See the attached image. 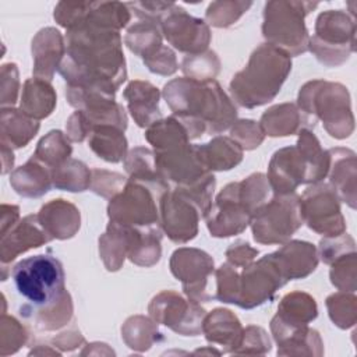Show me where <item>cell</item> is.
<instances>
[{
    "mask_svg": "<svg viewBox=\"0 0 357 357\" xmlns=\"http://www.w3.org/2000/svg\"><path fill=\"white\" fill-rule=\"evenodd\" d=\"M66 46L59 73L67 85L99 86L116 92L127 79L120 31L82 20L67 29Z\"/></svg>",
    "mask_w": 357,
    "mask_h": 357,
    "instance_id": "1",
    "label": "cell"
},
{
    "mask_svg": "<svg viewBox=\"0 0 357 357\" xmlns=\"http://www.w3.org/2000/svg\"><path fill=\"white\" fill-rule=\"evenodd\" d=\"M163 98L190 139L223 132L237 120L234 103L216 79L174 78L163 86Z\"/></svg>",
    "mask_w": 357,
    "mask_h": 357,
    "instance_id": "2",
    "label": "cell"
},
{
    "mask_svg": "<svg viewBox=\"0 0 357 357\" xmlns=\"http://www.w3.org/2000/svg\"><path fill=\"white\" fill-rule=\"evenodd\" d=\"M290 71L291 57L273 45L262 43L230 81L231 100L245 109L266 105L280 92Z\"/></svg>",
    "mask_w": 357,
    "mask_h": 357,
    "instance_id": "3",
    "label": "cell"
},
{
    "mask_svg": "<svg viewBox=\"0 0 357 357\" xmlns=\"http://www.w3.org/2000/svg\"><path fill=\"white\" fill-rule=\"evenodd\" d=\"M305 114L321 120L325 131L336 139H344L354 131L350 93L339 82L312 79L305 82L296 103Z\"/></svg>",
    "mask_w": 357,
    "mask_h": 357,
    "instance_id": "4",
    "label": "cell"
},
{
    "mask_svg": "<svg viewBox=\"0 0 357 357\" xmlns=\"http://www.w3.org/2000/svg\"><path fill=\"white\" fill-rule=\"evenodd\" d=\"M318 7L312 1L273 0L264 7L262 35L266 43L273 45L290 57L308 52V31L305 17Z\"/></svg>",
    "mask_w": 357,
    "mask_h": 357,
    "instance_id": "5",
    "label": "cell"
},
{
    "mask_svg": "<svg viewBox=\"0 0 357 357\" xmlns=\"http://www.w3.org/2000/svg\"><path fill=\"white\" fill-rule=\"evenodd\" d=\"M308 50L326 67L344 64L356 50V17L343 10L322 11L315 20Z\"/></svg>",
    "mask_w": 357,
    "mask_h": 357,
    "instance_id": "6",
    "label": "cell"
},
{
    "mask_svg": "<svg viewBox=\"0 0 357 357\" xmlns=\"http://www.w3.org/2000/svg\"><path fill=\"white\" fill-rule=\"evenodd\" d=\"M13 279L18 293L31 307H43L54 301L64 290V269L52 255L28 257L13 268Z\"/></svg>",
    "mask_w": 357,
    "mask_h": 357,
    "instance_id": "7",
    "label": "cell"
},
{
    "mask_svg": "<svg viewBox=\"0 0 357 357\" xmlns=\"http://www.w3.org/2000/svg\"><path fill=\"white\" fill-rule=\"evenodd\" d=\"M169 190L128 178L124 188L109 201V220L132 227L160 226L159 199Z\"/></svg>",
    "mask_w": 357,
    "mask_h": 357,
    "instance_id": "8",
    "label": "cell"
},
{
    "mask_svg": "<svg viewBox=\"0 0 357 357\" xmlns=\"http://www.w3.org/2000/svg\"><path fill=\"white\" fill-rule=\"evenodd\" d=\"M298 195H275L255 211L251 219L252 237L259 244H284L301 227Z\"/></svg>",
    "mask_w": 357,
    "mask_h": 357,
    "instance_id": "9",
    "label": "cell"
},
{
    "mask_svg": "<svg viewBox=\"0 0 357 357\" xmlns=\"http://www.w3.org/2000/svg\"><path fill=\"white\" fill-rule=\"evenodd\" d=\"M303 222L324 237H336L346 231L340 199L329 183L311 184L298 197Z\"/></svg>",
    "mask_w": 357,
    "mask_h": 357,
    "instance_id": "10",
    "label": "cell"
},
{
    "mask_svg": "<svg viewBox=\"0 0 357 357\" xmlns=\"http://www.w3.org/2000/svg\"><path fill=\"white\" fill-rule=\"evenodd\" d=\"M289 282L275 252L266 254L257 262L241 268L240 294L236 305L251 310L271 301L276 290Z\"/></svg>",
    "mask_w": 357,
    "mask_h": 357,
    "instance_id": "11",
    "label": "cell"
},
{
    "mask_svg": "<svg viewBox=\"0 0 357 357\" xmlns=\"http://www.w3.org/2000/svg\"><path fill=\"white\" fill-rule=\"evenodd\" d=\"M148 312L156 324L165 325L181 336L201 335L206 315V311L199 303L187 300L174 290L158 293L151 300Z\"/></svg>",
    "mask_w": 357,
    "mask_h": 357,
    "instance_id": "12",
    "label": "cell"
},
{
    "mask_svg": "<svg viewBox=\"0 0 357 357\" xmlns=\"http://www.w3.org/2000/svg\"><path fill=\"white\" fill-rule=\"evenodd\" d=\"M170 272L181 282L185 296L197 303H208L215 298L208 293V280L215 272L213 258L199 248L181 247L170 257Z\"/></svg>",
    "mask_w": 357,
    "mask_h": 357,
    "instance_id": "13",
    "label": "cell"
},
{
    "mask_svg": "<svg viewBox=\"0 0 357 357\" xmlns=\"http://www.w3.org/2000/svg\"><path fill=\"white\" fill-rule=\"evenodd\" d=\"M158 25L166 40L178 52L198 54L208 50L212 38L208 24L190 15L178 4L172 3L159 18Z\"/></svg>",
    "mask_w": 357,
    "mask_h": 357,
    "instance_id": "14",
    "label": "cell"
},
{
    "mask_svg": "<svg viewBox=\"0 0 357 357\" xmlns=\"http://www.w3.org/2000/svg\"><path fill=\"white\" fill-rule=\"evenodd\" d=\"M202 218L197 205L180 191L170 188L159 199V223L166 236L176 244H184L198 234Z\"/></svg>",
    "mask_w": 357,
    "mask_h": 357,
    "instance_id": "15",
    "label": "cell"
},
{
    "mask_svg": "<svg viewBox=\"0 0 357 357\" xmlns=\"http://www.w3.org/2000/svg\"><path fill=\"white\" fill-rule=\"evenodd\" d=\"M252 213L238 197V181L229 183L216 195L208 215L206 227L212 237H231L240 234L251 223Z\"/></svg>",
    "mask_w": 357,
    "mask_h": 357,
    "instance_id": "16",
    "label": "cell"
},
{
    "mask_svg": "<svg viewBox=\"0 0 357 357\" xmlns=\"http://www.w3.org/2000/svg\"><path fill=\"white\" fill-rule=\"evenodd\" d=\"M266 178L275 195L293 194L305 183V162L297 145L280 148L272 155Z\"/></svg>",
    "mask_w": 357,
    "mask_h": 357,
    "instance_id": "17",
    "label": "cell"
},
{
    "mask_svg": "<svg viewBox=\"0 0 357 357\" xmlns=\"http://www.w3.org/2000/svg\"><path fill=\"white\" fill-rule=\"evenodd\" d=\"M318 315L317 301L305 291H291L283 296L278 312L271 321V332L278 342L284 335L303 326H308Z\"/></svg>",
    "mask_w": 357,
    "mask_h": 357,
    "instance_id": "18",
    "label": "cell"
},
{
    "mask_svg": "<svg viewBox=\"0 0 357 357\" xmlns=\"http://www.w3.org/2000/svg\"><path fill=\"white\" fill-rule=\"evenodd\" d=\"M144 227H132L109 220L106 231L99 237V255L107 271H119L126 258L138 245Z\"/></svg>",
    "mask_w": 357,
    "mask_h": 357,
    "instance_id": "19",
    "label": "cell"
},
{
    "mask_svg": "<svg viewBox=\"0 0 357 357\" xmlns=\"http://www.w3.org/2000/svg\"><path fill=\"white\" fill-rule=\"evenodd\" d=\"M50 240V236L39 223L38 215H28L22 218L0 238L1 265L13 262L25 251L38 248Z\"/></svg>",
    "mask_w": 357,
    "mask_h": 357,
    "instance_id": "20",
    "label": "cell"
},
{
    "mask_svg": "<svg viewBox=\"0 0 357 357\" xmlns=\"http://www.w3.org/2000/svg\"><path fill=\"white\" fill-rule=\"evenodd\" d=\"M31 49L33 60V77L50 82L67 52L63 35L53 26L42 28L33 36Z\"/></svg>",
    "mask_w": 357,
    "mask_h": 357,
    "instance_id": "21",
    "label": "cell"
},
{
    "mask_svg": "<svg viewBox=\"0 0 357 357\" xmlns=\"http://www.w3.org/2000/svg\"><path fill=\"white\" fill-rule=\"evenodd\" d=\"M317 120L305 114L296 103L286 102L275 105L264 112L259 126L268 137H289L298 134L303 128L312 130Z\"/></svg>",
    "mask_w": 357,
    "mask_h": 357,
    "instance_id": "22",
    "label": "cell"
},
{
    "mask_svg": "<svg viewBox=\"0 0 357 357\" xmlns=\"http://www.w3.org/2000/svg\"><path fill=\"white\" fill-rule=\"evenodd\" d=\"M331 155L329 166V185L335 190L339 199L346 202L351 209H356L357 194H356V180H357V163L356 153L349 148H331L328 149Z\"/></svg>",
    "mask_w": 357,
    "mask_h": 357,
    "instance_id": "23",
    "label": "cell"
},
{
    "mask_svg": "<svg viewBox=\"0 0 357 357\" xmlns=\"http://www.w3.org/2000/svg\"><path fill=\"white\" fill-rule=\"evenodd\" d=\"M39 223L52 240H68L74 237L81 227L79 209L63 199H52L36 213Z\"/></svg>",
    "mask_w": 357,
    "mask_h": 357,
    "instance_id": "24",
    "label": "cell"
},
{
    "mask_svg": "<svg viewBox=\"0 0 357 357\" xmlns=\"http://www.w3.org/2000/svg\"><path fill=\"white\" fill-rule=\"evenodd\" d=\"M127 107L138 127L148 128L162 119L159 109L160 91L149 81L134 79L123 92Z\"/></svg>",
    "mask_w": 357,
    "mask_h": 357,
    "instance_id": "25",
    "label": "cell"
},
{
    "mask_svg": "<svg viewBox=\"0 0 357 357\" xmlns=\"http://www.w3.org/2000/svg\"><path fill=\"white\" fill-rule=\"evenodd\" d=\"M243 326L234 312L227 308H215L206 312L202 324V333L212 344L223 347L222 353H230L237 349L243 336Z\"/></svg>",
    "mask_w": 357,
    "mask_h": 357,
    "instance_id": "26",
    "label": "cell"
},
{
    "mask_svg": "<svg viewBox=\"0 0 357 357\" xmlns=\"http://www.w3.org/2000/svg\"><path fill=\"white\" fill-rule=\"evenodd\" d=\"M275 255L289 280L304 279L318 266V250L314 244L301 240H289Z\"/></svg>",
    "mask_w": 357,
    "mask_h": 357,
    "instance_id": "27",
    "label": "cell"
},
{
    "mask_svg": "<svg viewBox=\"0 0 357 357\" xmlns=\"http://www.w3.org/2000/svg\"><path fill=\"white\" fill-rule=\"evenodd\" d=\"M10 184L21 197L39 198L53 187L50 167L32 156L25 165L11 172Z\"/></svg>",
    "mask_w": 357,
    "mask_h": 357,
    "instance_id": "28",
    "label": "cell"
},
{
    "mask_svg": "<svg viewBox=\"0 0 357 357\" xmlns=\"http://www.w3.org/2000/svg\"><path fill=\"white\" fill-rule=\"evenodd\" d=\"M21 315L31 319L39 331H56L67 325L74 312L71 294L64 290L54 301L43 307L24 305Z\"/></svg>",
    "mask_w": 357,
    "mask_h": 357,
    "instance_id": "29",
    "label": "cell"
},
{
    "mask_svg": "<svg viewBox=\"0 0 357 357\" xmlns=\"http://www.w3.org/2000/svg\"><path fill=\"white\" fill-rule=\"evenodd\" d=\"M39 121L25 114L21 109L1 107L0 138L1 144L11 149L26 146V144L38 134Z\"/></svg>",
    "mask_w": 357,
    "mask_h": 357,
    "instance_id": "30",
    "label": "cell"
},
{
    "mask_svg": "<svg viewBox=\"0 0 357 357\" xmlns=\"http://www.w3.org/2000/svg\"><path fill=\"white\" fill-rule=\"evenodd\" d=\"M202 165L209 172H226L243 160L241 146L230 137L218 135L204 145H195Z\"/></svg>",
    "mask_w": 357,
    "mask_h": 357,
    "instance_id": "31",
    "label": "cell"
},
{
    "mask_svg": "<svg viewBox=\"0 0 357 357\" xmlns=\"http://www.w3.org/2000/svg\"><path fill=\"white\" fill-rule=\"evenodd\" d=\"M57 103L52 84L42 78H28L22 85L20 109L35 120L49 117Z\"/></svg>",
    "mask_w": 357,
    "mask_h": 357,
    "instance_id": "32",
    "label": "cell"
},
{
    "mask_svg": "<svg viewBox=\"0 0 357 357\" xmlns=\"http://www.w3.org/2000/svg\"><path fill=\"white\" fill-rule=\"evenodd\" d=\"M297 148L300 149L305 162V183L315 184L321 183L329 172L331 155L321 146L319 139L315 137L312 130L303 128L298 132Z\"/></svg>",
    "mask_w": 357,
    "mask_h": 357,
    "instance_id": "33",
    "label": "cell"
},
{
    "mask_svg": "<svg viewBox=\"0 0 357 357\" xmlns=\"http://www.w3.org/2000/svg\"><path fill=\"white\" fill-rule=\"evenodd\" d=\"M88 146L100 159L119 163L127 156V138L124 131L114 126H96L88 137Z\"/></svg>",
    "mask_w": 357,
    "mask_h": 357,
    "instance_id": "34",
    "label": "cell"
},
{
    "mask_svg": "<svg viewBox=\"0 0 357 357\" xmlns=\"http://www.w3.org/2000/svg\"><path fill=\"white\" fill-rule=\"evenodd\" d=\"M124 169L130 180L170 188L169 183L159 174L155 165V153L149 148L137 146L131 149L124 159Z\"/></svg>",
    "mask_w": 357,
    "mask_h": 357,
    "instance_id": "35",
    "label": "cell"
},
{
    "mask_svg": "<svg viewBox=\"0 0 357 357\" xmlns=\"http://www.w3.org/2000/svg\"><path fill=\"white\" fill-rule=\"evenodd\" d=\"M121 337L124 343L135 351H146L155 343L162 340L158 324L145 315H132L121 326Z\"/></svg>",
    "mask_w": 357,
    "mask_h": 357,
    "instance_id": "36",
    "label": "cell"
},
{
    "mask_svg": "<svg viewBox=\"0 0 357 357\" xmlns=\"http://www.w3.org/2000/svg\"><path fill=\"white\" fill-rule=\"evenodd\" d=\"M53 187L70 192H82L91 187L92 172L89 167L78 160L68 158L63 163L50 169Z\"/></svg>",
    "mask_w": 357,
    "mask_h": 357,
    "instance_id": "37",
    "label": "cell"
},
{
    "mask_svg": "<svg viewBox=\"0 0 357 357\" xmlns=\"http://www.w3.org/2000/svg\"><path fill=\"white\" fill-rule=\"evenodd\" d=\"M162 38L163 35L158 24L139 20L127 29L124 35V43L130 52L139 56L141 59H145L163 46Z\"/></svg>",
    "mask_w": 357,
    "mask_h": 357,
    "instance_id": "38",
    "label": "cell"
},
{
    "mask_svg": "<svg viewBox=\"0 0 357 357\" xmlns=\"http://www.w3.org/2000/svg\"><path fill=\"white\" fill-rule=\"evenodd\" d=\"M278 344V356H322L324 343L318 331L308 326L298 328L280 340Z\"/></svg>",
    "mask_w": 357,
    "mask_h": 357,
    "instance_id": "39",
    "label": "cell"
},
{
    "mask_svg": "<svg viewBox=\"0 0 357 357\" xmlns=\"http://www.w3.org/2000/svg\"><path fill=\"white\" fill-rule=\"evenodd\" d=\"M73 153V146L68 137L60 130L49 131L36 145L33 158L53 169L67 160Z\"/></svg>",
    "mask_w": 357,
    "mask_h": 357,
    "instance_id": "40",
    "label": "cell"
},
{
    "mask_svg": "<svg viewBox=\"0 0 357 357\" xmlns=\"http://www.w3.org/2000/svg\"><path fill=\"white\" fill-rule=\"evenodd\" d=\"M326 308L331 321L340 329L354 326L357 321V298L354 293L337 291L326 298Z\"/></svg>",
    "mask_w": 357,
    "mask_h": 357,
    "instance_id": "41",
    "label": "cell"
},
{
    "mask_svg": "<svg viewBox=\"0 0 357 357\" xmlns=\"http://www.w3.org/2000/svg\"><path fill=\"white\" fill-rule=\"evenodd\" d=\"M181 71L185 77L198 81L215 79L220 71V60L213 50H205L198 54H187L183 59Z\"/></svg>",
    "mask_w": 357,
    "mask_h": 357,
    "instance_id": "42",
    "label": "cell"
},
{
    "mask_svg": "<svg viewBox=\"0 0 357 357\" xmlns=\"http://www.w3.org/2000/svg\"><path fill=\"white\" fill-rule=\"evenodd\" d=\"M160 240H162L160 226L145 227L142 231L139 244L128 255V259L138 266H145V268L153 266L155 264L159 262L162 255Z\"/></svg>",
    "mask_w": 357,
    "mask_h": 357,
    "instance_id": "43",
    "label": "cell"
},
{
    "mask_svg": "<svg viewBox=\"0 0 357 357\" xmlns=\"http://www.w3.org/2000/svg\"><path fill=\"white\" fill-rule=\"evenodd\" d=\"M252 1H238V0H223L213 1L208 6L205 13V20L209 25L216 28H227L233 25L238 18L248 11Z\"/></svg>",
    "mask_w": 357,
    "mask_h": 357,
    "instance_id": "44",
    "label": "cell"
},
{
    "mask_svg": "<svg viewBox=\"0 0 357 357\" xmlns=\"http://www.w3.org/2000/svg\"><path fill=\"white\" fill-rule=\"evenodd\" d=\"M269 190L271 187L264 173H252L247 178L238 181L240 201L252 215L268 201Z\"/></svg>",
    "mask_w": 357,
    "mask_h": 357,
    "instance_id": "45",
    "label": "cell"
},
{
    "mask_svg": "<svg viewBox=\"0 0 357 357\" xmlns=\"http://www.w3.org/2000/svg\"><path fill=\"white\" fill-rule=\"evenodd\" d=\"M357 254H344L331 264V283L340 291L354 293L357 287Z\"/></svg>",
    "mask_w": 357,
    "mask_h": 357,
    "instance_id": "46",
    "label": "cell"
},
{
    "mask_svg": "<svg viewBox=\"0 0 357 357\" xmlns=\"http://www.w3.org/2000/svg\"><path fill=\"white\" fill-rule=\"evenodd\" d=\"M28 340V332L22 324L14 318L1 314L0 319V356H8L17 353Z\"/></svg>",
    "mask_w": 357,
    "mask_h": 357,
    "instance_id": "47",
    "label": "cell"
},
{
    "mask_svg": "<svg viewBox=\"0 0 357 357\" xmlns=\"http://www.w3.org/2000/svg\"><path fill=\"white\" fill-rule=\"evenodd\" d=\"M216 294L215 298L227 303L237 304L240 294V271L229 262L222 264L216 271Z\"/></svg>",
    "mask_w": 357,
    "mask_h": 357,
    "instance_id": "48",
    "label": "cell"
},
{
    "mask_svg": "<svg viewBox=\"0 0 357 357\" xmlns=\"http://www.w3.org/2000/svg\"><path fill=\"white\" fill-rule=\"evenodd\" d=\"M91 172L92 178L89 190L102 198L112 199L124 188L128 181L127 177L116 172H109L105 169H92Z\"/></svg>",
    "mask_w": 357,
    "mask_h": 357,
    "instance_id": "49",
    "label": "cell"
},
{
    "mask_svg": "<svg viewBox=\"0 0 357 357\" xmlns=\"http://www.w3.org/2000/svg\"><path fill=\"white\" fill-rule=\"evenodd\" d=\"M230 138L234 139L243 151H252L262 144L265 134L258 121L241 119L236 120L230 127Z\"/></svg>",
    "mask_w": 357,
    "mask_h": 357,
    "instance_id": "50",
    "label": "cell"
},
{
    "mask_svg": "<svg viewBox=\"0 0 357 357\" xmlns=\"http://www.w3.org/2000/svg\"><path fill=\"white\" fill-rule=\"evenodd\" d=\"M271 339L265 329L255 325H248L243 329L240 344L233 354H266L271 350Z\"/></svg>",
    "mask_w": 357,
    "mask_h": 357,
    "instance_id": "51",
    "label": "cell"
},
{
    "mask_svg": "<svg viewBox=\"0 0 357 357\" xmlns=\"http://www.w3.org/2000/svg\"><path fill=\"white\" fill-rule=\"evenodd\" d=\"M356 251V241L354 238L347 234L346 231L336 237H324L319 241L318 257H321L322 262L331 265L339 257Z\"/></svg>",
    "mask_w": 357,
    "mask_h": 357,
    "instance_id": "52",
    "label": "cell"
},
{
    "mask_svg": "<svg viewBox=\"0 0 357 357\" xmlns=\"http://www.w3.org/2000/svg\"><path fill=\"white\" fill-rule=\"evenodd\" d=\"M20 92V75L15 63H4L0 68V105L13 107Z\"/></svg>",
    "mask_w": 357,
    "mask_h": 357,
    "instance_id": "53",
    "label": "cell"
},
{
    "mask_svg": "<svg viewBox=\"0 0 357 357\" xmlns=\"http://www.w3.org/2000/svg\"><path fill=\"white\" fill-rule=\"evenodd\" d=\"M146 68L158 75H172L178 70L176 53L166 45L159 47L151 56L142 59Z\"/></svg>",
    "mask_w": 357,
    "mask_h": 357,
    "instance_id": "54",
    "label": "cell"
},
{
    "mask_svg": "<svg viewBox=\"0 0 357 357\" xmlns=\"http://www.w3.org/2000/svg\"><path fill=\"white\" fill-rule=\"evenodd\" d=\"M258 252L259 251L257 248H252L247 241H236L230 244L226 250V258L229 264L240 269L254 262Z\"/></svg>",
    "mask_w": 357,
    "mask_h": 357,
    "instance_id": "55",
    "label": "cell"
},
{
    "mask_svg": "<svg viewBox=\"0 0 357 357\" xmlns=\"http://www.w3.org/2000/svg\"><path fill=\"white\" fill-rule=\"evenodd\" d=\"M92 126L82 110L74 112L66 123V135L73 142H82L89 137Z\"/></svg>",
    "mask_w": 357,
    "mask_h": 357,
    "instance_id": "56",
    "label": "cell"
},
{
    "mask_svg": "<svg viewBox=\"0 0 357 357\" xmlns=\"http://www.w3.org/2000/svg\"><path fill=\"white\" fill-rule=\"evenodd\" d=\"M84 342H85L84 336L75 328L68 329L66 332H61L56 337L52 339V343L54 344V347H57L63 351H71V350L77 349L78 346H81Z\"/></svg>",
    "mask_w": 357,
    "mask_h": 357,
    "instance_id": "57",
    "label": "cell"
},
{
    "mask_svg": "<svg viewBox=\"0 0 357 357\" xmlns=\"http://www.w3.org/2000/svg\"><path fill=\"white\" fill-rule=\"evenodd\" d=\"M20 220V208L17 205H1V236L13 229Z\"/></svg>",
    "mask_w": 357,
    "mask_h": 357,
    "instance_id": "58",
    "label": "cell"
},
{
    "mask_svg": "<svg viewBox=\"0 0 357 357\" xmlns=\"http://www.w3.org/2000/svg\"><path fill=\"white\" fill-rule=\"evenodd\" d=\"M1 174H7L14 166V153L13 149L4 144H1Z\"/></svg>",
    "mask_w": 357,
    "mask_h": 357,
    "instance_id": "59",
    "label": "cell"
},
{
    "mask_svg": "<svg viewBox=\"0 0 357 357\" xmlns=\"http://www.w3.org/2000/svg\"><path fill=\"white\" fill-rule=\"evenodd\" d=\"M29 354H38V356H42V354H52V356H54V354H60V353H59V351H56V350L47 349V347H45V349H43V346H42V344H39L36 349H32V350L29 351Z\"/></svg>",
    "mask_w": 357,
    "mask_h": 357,
    "instance_id": "60",
    "label": "cell"
},
{
    "mask_svg": "<svg viewBox=\"0 0 357 357\" xmlns=\"http://www.w3.org/2000/svg\"><path fill=\"white\" fill-rule=\"evenodd\" d=\"M194 354H222V351H219L211 346L209 349H198L194 351Z\"/></svg>",
    "mask_w": 357,
    "mask_h": 357,
    "instance_id": "61",
    "label": "cell"
}]
</instances>
